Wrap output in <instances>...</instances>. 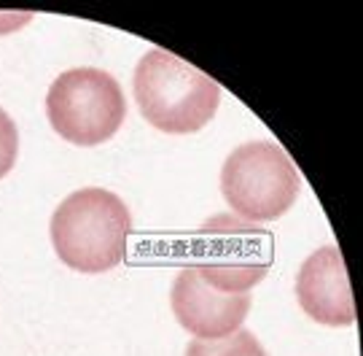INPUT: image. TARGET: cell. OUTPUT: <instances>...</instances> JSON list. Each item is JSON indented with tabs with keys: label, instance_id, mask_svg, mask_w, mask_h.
<instances>
[{
	"label": "cell",
	"instance_id": "4",
	"mask_svg": "<svg viewBox=\"0 0 363 356\" xmlns=\"http://www.w3.org/2000/svg\"><path fill=\"white\" fill-rule=\"evenodd\" d=\"M191 270L223 294H250L274 259V237L237 216H216L199 227L191 246Z\"/></svg>",
	"mask_w": 363,
	"mask_h": 356
},
{
	"label": "cell",
	"instance_id": "3",
	"mask_svg": "<svg viewBox=\"0 0 363 356\" xmlns=\"http://www.w3.org/2000/svg\"><path fill=\"white\" fill-rule=\"evenodd\" d=\"M301 181L286 149L272 141H247L223 162L220 192L237 219L274 222L296 203Z\"/></svg>",
	"mask_w": 363,
	"mask_h": 356
},
{
	"label": "cell",
	"instance_id": "6",
	"mask_svg": "<svg viewBox=\"0 0 363 356\" xmlns=\"http://www.w3.org/2000/svg\"><path fill=\"white\" fill-rule=\"evenodd\" d=\"M250 303V294L216 291L191 267H183L169 291V305L178 324L196 340H220L242 330Z\"/></svg>",
	"mask_w": 363,
	"mask_h": 356
},
{
	"label": "cell",
	"instance_id": "2",
	"mask_svg": "<svg viewBox=\"0 0 363 356\" xmlns=\"http://www.w3.org/2000/svg\"><path fill=\"white\" fill-rule=\"evenodd\" d=\"M135 100L148 124L169 135H191L216 117L220 87L181 57L151 49L135 68Z\"/></svg>",
	"mask_w": 363,
	"mask_h": 356
},
{
	"label": "cell",
	"instance_id": "8",
	"mask_svg": "<svg viewBox=\"0 0 363 356\" xmlns=\"http://www.w3.org/2000/svg\"><path fill=\"white\" fill-rule=\"evenodd\" d=\"M186 356H267L256 340V335L247 330H237L220 340H191L186 345Z\"/></svg>",
	"mask_w": 363,
	"mask_h": 356
},
{
	"label": "cell",
	"instance_id": "1",
	"mask_svg": "<svg viewBox=\"0 0 363 356\" xmlns=\"http://www.w3.org/2000/svg\"><path fill=\"white\" fill-rule=\"evenodd\" d=\"M132 216L124 200L100 186L67 195L52 216V246L78 273H108L124 262Z\"/></svg>",
	"mask_w": 363,
	"mask_h": 356
},
{
	"label": "cell",
	"instance_id": "7",
	"mask_svg": "<svg viewBox=\"0 0 363 356\" xmlns=\"http://www.w3.org/2000/svg\"><path fill=\"white\" fill-rule=\"evenodd\" d=\"M296 297L301 311L325 327L355 324V300L345 259L334 246L312 251L296 276Z\"/></svg>",
	"mask_w": 363,
	"mask_h": 356
},
{
	"label": "cell",
	"instance_id": "5",
	"mask_svg": "<svg viewBox=\"0 0 363 356\" xmlns=\"http://www.w3.org/2000/svg\"><path fill=\"white\" fill-rule=\"evenodd\" d=\"M46 117L67 144L100 146L124 124L127 100L111 73L100 68H73L49 87Z\"/></svg>",
	"mask_w": 363,
	"mask_h": 356
},
{
	"label": "cell",
	"instance_id": "9",
	"mask_svg": "<svg viewBox=\"0 0 363 356\" xmlns=\"http://www.w3.org/2000/svg\"><path fill=\"white\" fill-rule=\"evenodd\" d=\"M19 154V132L13 119L0 108V178L9 176Z\"/></svg>",
	"mask_w": 363,
	"mask_h": 356
}]
</instances>
